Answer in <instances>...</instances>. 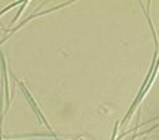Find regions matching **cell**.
Returning a JSON list of instances; mask_svg holds the SVG:
<instances>
[{"instance_id":"cell-1","label":"cell","mask_w":159,"mask_h":140,"mask_svg":"<svg viewBox=\"0 0 159 140\" xmlns=\"http://www.w3.org/2000/svg\"><path fill=\"white\" fill-rule=\"evenodd\" d=\"M14 79H15V82H16L18 85H20L21 91H22V94L25 96V98H27V101L30 103V106L33 107V110L36 112V115H37V118L40 119V122H42V124H45V125H46V128H48V131H49V136H51V137H54L55 140H58V136H57V134L54 133V131H52V128H51V125L48 124V121H46V118L43 116V113H42V110L39 109V106H37V103L34 101V98L31 97V94H30V91L27 90V86L24 85V82H22V81H18L16 77H14Z\"/></svg>"},{"instance_id":"cell-2","label":"cell","mask_w":159,"mask_h":140,"mask_svg":"<svg viewBox=\"0 0 159 140\" xmlns=\"http://www.w3.org/2000/svg\"><path fill=\"white\" fill-rule=\"evenodd\" d=\"M0 61H2V73H3V90H5V107L0 113V125L3 122V118H5V113L9 110L11 107V96H9V82H7V67H6V60H5V55L0 49Z\"/></svg>"},{"instance_id":"cell-3","label":"cell","mask_w":159,"mask_h":140,"mask_svg":"<svg viewBox=\"0 0 159 140\" xmlns=\"http://www.w3.org/2000/svg\"><path fill=\"white\" fill-rule=\"evenodd\" d=\"M27 5H28V2H22V5H21V7H20V11H18V14L15 15L14 21L11 22V26H14L15 22L18 21V18H20V16H21V14H22V11H24V9H25V7H27Z\"/></svg>"}]
</instances>
